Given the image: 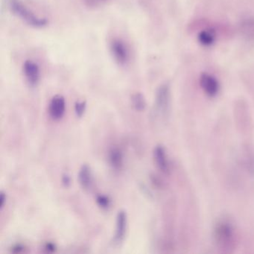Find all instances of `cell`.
Masks as SVG:
<instances>
[{
	"instance_id": "obj_1",
	"label": "cell",
	"mask_w": 254,
	"mask_h": 254,
	"mask_svg": "<svg viewBox=\"0 0 254 254\" xmlns=\"http://www.w3.org/2000/svg\"><path fill=\"white\" fill-rule=\"evenodd\" d=\"M213 239L217 248L221 252H233L237 242V233L233 223L228 218H219L214 226Z\"/></svg>"
},
{
	"instance_id": "obj_2",
	"label": "cell",
	"mask_w": 254,
	"mask_h": 254,
	"mask_svg": "<svg viewBox=\"0 0 254 254\" xmlns=\"http://www.w3.org/2000/svg\"><path fill=\"white\" fill-rule=\"evenodd\" d=\"M11 11L29 26L35 28H43L48 24L47 19L35 15L26 5L19 0H10Z\"/></svg>"
},
{
	"instance_id": "obj_3",
	"label": "cell",
	"mask_w": 254,
	"mask_h": 254,
	"mask_svg": "<svg viewBox=\"0 0 254 254\" xmlns=\"http://www.w3.org/2000/svg\"><path fill=\"white\" fill-rule=\"evenodd\" d=\"M110 51L114 60L120 66H125L130 60V52L127 44L120 39L114 38L110 43Z\"/></svg>"
},
{
	"instance_id": "obj_4",
	"label": "cell",
	"mask_w": 254,
	"mask_h": 254,
	"mask_svg": "<svg viewBox=\"0 0 254 254\" xmlns=\"http://www.w3.org/2000/svg\"><path fill=\"white\" fill-rule=\"evenodd\" d=\"M155 105L159 114L163 117H167L170 111L171 90L168 84H163L156 92Z\"/></svg>"
},
{
	"instance_id": "obj_5",
	"label": "cell",
	"mask_w": 254,
	"mask_h": 254,
	"mask_svg": "<svg viewBox=\"0 0 254 254\" xmlns=\"http://www.w3.org/2000/svg\"><path fill=\"white\" fill-rule=\"evenodd\" d=\"M23 73L28 83L32 87L38 85L41 78L39 65L32 60H27L23 64Z\"/></svg>"
},
{
	"instance_id": "obj_6",
	"label": "cell",
	"mask_w": 254,
	"mask_h": 254,
	"mask_svg": "<svg viewBox=\"0 0 254 254\" xmlns=\"http://www.w3.org/2000/svg\"><path fill=\"white\" fill-rule=\"evenodd\" d=\"M200 85L203 92L210 97L216 96L219 91L220 86L218 80L210 74L203 73L200 75Z\"/></svg>"
},
{
	"instance_id": "obj_7",
	"label": "cell",
	"mask_w": 254,
	"mask_h": 254,
	"mask_svg": "<svg viewBox=\"0 0 254 254\" xmlns=\"http://www.w3.org/2000/svg\"><path fill=\"white\" fill-rule=\"evenodd\" d=\"M66 110V102L64 96L57 95L52 99L50 104V114L53 120H60L64 115Z\"/></svg>"
},
{
	"instance_id": "obj_8",
	"label": "cell",
	"mask_w": 254,
	"mask_h": 254,
	"mask_svg": "<svg viewBox=\"0 0 254 254\" xmlns=\"http://www.w3.org/2000/svg\"><path fill=\"white\" fill-rule=\"evenodd\" d=\"M154 157L159 169L163 173H169V160H168L167 154L164 147L162 145L156 146L154 151Z\"/></svg>"
},
{
	"instance_id": "obj_9",
	"label": "cell",
	"mask_w": 254,
	"mask_h": 254,
	"mask_svg": "<svg viewBox=\"0 0 254 254\" xmlns=\"http://www.w3.org/2000/svg\"><path fill=\"white\" fill-rule=\"evenodd\" d=\"M127 214L125 211H120L117 215V227H116L115 238L114 241L117 243H120L124 239L127 229Z\"/></svg>"
},
{
	"instance_id": "obj_10",
	"label": "cell",
	"mask_w": 254,
	"mask_h": 254,
	"mask_svg": "<svg viewBox=\"0 0 254 254\" xmlns=\"http://www.w3.org/2000/svg\"><path fill=\"white\" fill-rule=\"evenodd\" d=\"M78 180L81 187L86 190H90L93 185V175L88 165H83L78 173Z\"/></svg>"
},
{
	"instance_id": "obj_11",
	"label": "cell",
	"mask_w": 254,
	"mask_h": 254,
	"mask_svg": "<svg viewBox=\"0 0 254 254\" xmlns=\"http://www.w3.org/2000/svg\"><path fill=\"white\" fill-rule=\"evenodd\" d=\"M109 160L111 166L116 169H120L123 166V153L121 152L118 148H114L110 151Z\"/></svg>"
},
{
	"instance_id": "obj_12",
	"label": "cell",
	"mask_w": 254,
	"mask_h": 254,
	"mask_svg": "<svg viewBox=\"0 0 254 254\" xmlns=\"http://www.w3.org/2000/svg\"><path fill=\"white\" fill-rule=\"evenodd\" d=\"M244 161L248 172L254 175V149L251 147H245L244 150Z\"/></svg>"
},
{
	"instance_id": "obj_13",
	"label": "cell",
	"mask_w": 254,
	"mask_h": 254,
	"mask_svg": "<svg viewBox=\"0 0 254 254\" xmlns=\"http://www.w3.org/2000/svg\"><path fill=\"white\" fill-rule=\"evenodd\" d=\"M215 39V34L212 31H202L198 35L199 42L201 45L205 46V47H209L213 44Z\"/></svg>"
},
{
	"instance_id": "obj_14",
	"label": "cell",
	"mask_w": 254,
	"mask_h": 254,
	"mask_svg": "<svg viewBox=\"0 0 254 254\" xmlns=\"http://www.w3.org/2000/svg\"><path fill=\"white\" fill-rule=\"evenodd\" d=\"M132 105L136 111H143L146 108V101L140 93H135L131 98Z\"/></svg>"
},
{
	"instance_id": "obj_15",
	"label": "cell",
	"mask_w": 254,
	"mask_h": 254,
	"mask_svg": "<svg viewBox=\"0 0 254 254\" xmlns=\"http://www.w3.org/2000/svg\"><path fill=\"white\" fill-rule=\"evenodd\" d=\"M96 201H97L99 206L103 208V209H108L111 205V200H110L109 197L105 195H102V194L98 196Z\"/></svg>"
},
{
	"instance_id": "obj_16",
	"label": "cell",
	"mask_w": 254,
	"mask_h": 254,
	"mask_svg": "<svg viewBox=\"0 0 254 254\" xmlns=\"http://www.w3.org/2000/svg\"><path fill=\"white\" fill-rule=\"evenodd\" d=\"M86 102H76L75 105V114L78 117H82L83 114L85 112L86 110Z\"/></svg>"
},
{
	"instance_id": "obj_17",
	"label": "cell",
	"mask_w": 254,
	"mask_h": 254,
	"mask_svg": "<svg viewBox=\"0 0 254 254\" xmlns=\"http://www.w3.org/2000/svg\"><path fill=\"white\" fill-rule=\"evenodd\" d=\"M108 0H84L85 5L88 7H99L106 3Z\"/></svg>"
},
{
	"instance_id": "obj_18",
	"label": "cell",
	"mask_w": 254,
	"mask_h": 254,
	"mask_svg": "<svg viewBox=\"0 0 254 254\" xmlns=\"http://www.w3.org/2000/svg\"><path fill=\"white\" fill-rule=\"evenodd\" d=\"M5 200H6V195H5L3 191H2V192H1V195H0V206H1V209L3 208Z\"/></svg>"
},
{
	"instance_id": "obj_19",
	"label": "cell",
	"mask_w": 254,
	"mask_h": 254,
	"mask_svg": "<svg viewBox=\"0 0 254 254\" xmlns=\"http://www.w3.org/2000/svg\"><path fill=\"white\" fill-rule=\"evenodd\" d=\"M63 183L66 187L69 186L70 184V178H69V177L67 176V175H64L63 177Z\"/></svg>"
}]
</instances>
